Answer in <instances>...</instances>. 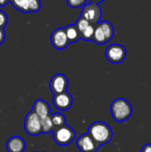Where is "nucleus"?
<instances>
[{"label":"nucleus","mask_w":151,"mask_h":152,"mask_svg":"<svg viewBox=\"0 0 151 152\" xmlns=\"http://www.w3.org/2000/svg\"><path fill=\"white\" fill-rule=\"evenodd\" d=\"M87 133L100 146L109 142L113 137L112 129L108 124L102 121H96L93 123L89 126Z\"/></svg>","instance_id":"obj_1"},{"label":"nucleus","mask_w":151,"mask_h":152,"mask_svg":"<svg viewBox=\"0 0 151 152\" xmlns=\"http://www.w3.org/2000/svg\"><path fill=\"white\" fill-rule=\"evenodd\" d=\"M110 111L114 120L117 122H124L131 118L133 114V108L127 100L124 98H117L112 102Z\"/></svg>","instance_id":"obj_2"},{"label":"nucleus","mask_w":151,"mask_h":152,"mask_svg":"<svg viewBox=\"0 0 151 152\" xmlns=\"http://www.w3.org/2000/svg\"><path fill=\"white\" fill-rule=\"evenodd\" d=\"M53 141L61 146H67L76 138V132L69 126H63L53 131Z\"/></svg>","instance_id":"obj_3"},{"label":"nucleus","mask_w":151,"mask_h":152,"mask_svg":"<svg viewBox=\"0 0 151 152\" xmlns=\"http://www.w3.org/2000/svg\"><path fill=\"white\" fill-rule=\"evenodd\" d=\"M24 129L28 134L32 136H36L40 134H43L41 118L33 110L29 111L25 118Z\"/></svg>","instance_id":"obj_4"},{"label":"nucleus","mask_w":151,"mask_h":152,"mask_svg":"<svg viewBox=\"0 0 151 152\" xmlns=\"http://www.w3.org/2000/svg\"><path fill=\"white\" fill-rule=\"evenodd\" d=\"M105 56L111 63H120L124 61L126 57V50L122 45L112 44L107 47L105 51Z\"/></svg>","instance_id":"obj_5"},{"label":"nucleus","mask_w":151,"mask_h":152,"mask_svg":"<svg viewBox=\"0 0 151 152\" xmlns=\"http://www.w3.org/2000/svg\"><path fill=\"white\" fill-rule=\"evenodd\" d=\"M81 16L88 20L90 22L97 24L101 20V18L102 16V11L98 5V4L90 2L89 4H86L84 6L81 12Z\"/></svg>","instance_id":"obj_6"},{"label":"nucleus","mask_w":151,"mask_h":152,"mask_svg":"<svg viewBox=\"0 0 151 152\" xmlns=\"http://www.w3.org/2000/svg\"><path fill=\"white\" fill-rule=\"evenodd\" d=\"M52 45L58 50L65 49L70 43L67 37L65 28H58L54 29L51 35Z\"/></svg>","instance_id":"obj_7"},{"label":"nucleus","mask_w":151,"mask_h":152,"mask_svg":"<svg viewBox=\"0 0 151 152\" xmlns=\"http://www.w3.org/2000/svg\"><path fill=\"white\" fill-rule=\"evenodd\" d=\"M69 86V80L68 77L61 73H58L54 75L49 83V87L53 94H61L67 92Z\"/></svg>","instance_id":"obj_8"},{"label":"nucleus","mask_w":151,"mask_h":152,"mask_svg":"<svg viewBox=\"0 0 151 152\" xmlns=\"http://www.w3.org/2000/svg\"><path fill=\"white\" fill-rule=\"evenodd\" d=\"M77 146L81 152H96L100 148V145L88 133L77 139Z\"/></svg>","instance_id":"obj_9"},{"label":"nucleus","mask_w":151,"mask_h":152,"mask_svg":"<svg viewBox=\"0 0 151 152\" xmlns=\"http://www.w3.org/2000/svg\"><path fill=\"white\" fill-rule=\"evenodd\" d=\"M53 103L59 110H68L73 104V97L68 92L53 94Z\"/></svg>","instance_id":"obj_10"},{"label":"nucleus","mask_w":151,"mask_h":152,"mask_svg":"<svg viewBox=\"0 0 151 152\" xmlns=\"http://www.w3.org/2000/svg\"><path fill=\"white\" fill-rule=\"evenodd\" d=\"M26 143L20 136H12L6 142V149L8 152H24Z\"/></svg>","instance_id":"obj_11"},{"label":"nucleus","mask_w":151,"mask_h":152,"mask_svg":"<svg viewBox=\"0 0 151 152\" xmlns=\"http://www.w3.org/2000/svg\"><path fill=\"white\" fill-rule=\"evenodd\" d=\"M32 110L34 112H36L40 118H46V117L52 115L51 108H50L49 104L44 100H42V99H38L34 102Z\"/></svg>","instance_id":"obj_12"},{"label":"nucleus","mask_w":151,"mask_h":152,"mask_svg":"<svg viewBox=\"0 0 151 152\" xmlns=\"http://www.w3.org/2000/svg\"><path fill=\"white\" fill-rule=\"evenodd\" d=\"M65 31H66L67 37H68L70 44L75 43V42L78 41L79 39H81V33L78 30L76 24H70V25L66 26Z\"/></svg>","instance_id":"obj_13"},{"label":"nucleus","mask_w":151,"mask_h":152,"mask_svg":"<svg viewBox=\"0 0 151 152\" xmlns=\"http://www.w3.org/2000/svg\"><path fill=\"white\" fill-rule=\"evenodd\" d=\"M93 40L97 45H104V44H106V43L109 42L108 39H107V37H106V36H105V34H104V32H103V30H102V28L99 25V23L96 24Z\"/></svg>","instance_id":"obj_14"},{"label":"nucleus","mask_w":151,"mask_h":152,"mask_svg":"<svg viewBox=\"0 0 151 152\" xmlns=\"http://www.w3.org/2000/svg\"><path fill=\"white\" fill-rule=\"evenodd\" d=\"M98 23L101 26V28H102V30H103V32H104L107 39H108V41H110L113 38L114 34H115V30H114L113 25L109 21H108V20L100 21Z\"/></svg>","instance_id":"obj_15"},{"label":"nucleus","mask_w":151,"mask_h":152,"mask_svg":"<svg viewBox=\"0 0 151 152\" xmlns=\"http://www.w3.org/2000/svg\"><path fill=\"white\" fill-rule=\"evenodd\" d=\"M10 3L20 12L25 13L29 12V0H10Z\"/></svg>","instance_id":"obj_16"},{"label":"nucleus","mask_w":151,"mask_h":152,"mask_svg":"<svg viewBox=\"0 0 151 152\" xmlns=\"http://www.w3.org/2000/svg\"><path fill=\"white\" fill-rule=\"evenodd\" d=\"M52 121L53 124V130L66 126V118L61 113H54L51 115Z\"/></svg>","instance_id":"obj_17"},{"label":"nucleus","mask_w":151,"mask_h":152,"mask_svg":"<svg viewBox=\"0 0 151 152\" xmlns=\"http://www.w3.org/2000/svg\"><path fill=\"white\" fill-rule=\"evenodd\" d=\"M41 124H42L43 134H50L51 132L53 131V124L52 121L51 115L46 118H41Z\"/></svg>","instance_id":"obj_18"},{"label":"nucleus","mask_w":151,"mask_h":152,"mask_svg":"<svg viewBox=\"0 0 151 152\" xmlns=\"http://www.w3.org/2000/svg\"><path fill=\"white\" fill-rule=\"evenodd\" d=\"M96 24L94 23H91L90 26L82 33L81 35V39H84L85 41H89V40H93V34H94V29H95Z\"/></svg>","instance_id":"obj_19"},{"label":"nucleus","mask_w":151,"mask_h":152,"mask_svg":"<svg viewBox=\"0 0 151 152\" xmlns=\"http://www.w3.org/2000/svg\"><path fill=\"white\" fill-rule=\"evenodd\" d=\"M91 23H92V22H90L88 20H86V19L84 18L83 16H80V17L77 20V21H76V26L77 27L78 30L80 31V33H81V35H82V33L90 26Z\"/></svg>","instance_id":"obj_20"},{"label":"nucleus","mask_w":151,"mask_h":152,"mask_svg":"<svg viewBox=\"0 0 151 152\" xmlns=\"http://www.w3.org/2000/svg\"><path fill=\"white\" fill-rule=\"evenodd\" d=\"M41 9L40 0H29V12H36Z\"/></svg>","instance_id":"obj_21"},{"label":"nucleus","mask_w":151,"mask_h":152,"mask_svg":"<svg viewBox=\"0 0 151 152\" xmlns=\"http://www.w3.org/2000/svg\"><path fill=\"white\" fill-rule=\"evenodd\" d=\"M67 4L71 8H79L85 5L86 0H67Z\"/></svg>","instance_id":"obj_22"},{"label":"nucleus","mask_w":151,"mask_h":152,"mask_svg":"<svg viewBox=\"0 0 151 152\" xmlns=\"http://www.w3.org/2000/svg\"><path fill=\"white\" fill-rule=\"evenodd\" d=\"M8 23V16L7 14L4 12L0 10V28H4Z\"/></svg>","instance_id":"obj_23"},{"label":"nucleus","mask_w":151,"mask_h":152,"mask_svg":"<svg viewBox=\"0 0 151 152\" xmlns=\"http://www.w3.org/2000/svg\"><path fill=\"white\" fill-rule=\"evenodd\" d=\"M5 39V31L3 28H0V45L4 43Z\"/></svg>","instance_id":"obj_24"},{"label":"nucleus","mask_w":151,"mask_h":152,"mask_svg":"<svg viewBox=\"0 0 151 152\" xmlns=\"http://www.w3.org/2000/svg\"><path fill=\"white\" fill-rule=\"evenodd\" d=\"M141 152H151V143H147V144H145V145L142 147Z\"/></svg>","instance_id":"obj_25"},{"label":"nucleus","mask_w":151,"mask_h":152,"mask_svg":"<svg viewBox=\"0 0 151 152\" xmlns=\"http://www.w3.org/2000/svg\"><path fill=\"white\" fill-rule=\"evenodd\" d=\"M8 3H10V0H0V6H4Z\"/></svg>","instance_id":"obj_26"},{"label":"nucleus","mask_w":151,"mask_h":152,"mask_svg":"<svg viewBox=\"0 0 151 152\" xmlns=\"http://www.w3.org/2000/svg\"><path fill=\"white\" fill-rule=\"evenodd\" d=\"M91 3H94V4H99L101 2H103L104 0H89Z\"/></svg>","instance_id":"obj_27"}]
</instances>
